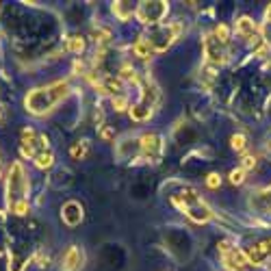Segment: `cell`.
I'll return each instance as SVG.
<instances>
[{"instance_id":"9c48e42d","label":"cell","mask_w":271,"mask_h":271,"mask_svg":"<svg viewBox=\"0 0 271 271\" xmlns=\"http://www.w3.org/2000/svg\"><path fill=\"white\" fill-rule=\"evenodd\" d=\"M219 254H221V262H224L226 269H230V271H245V267L250 265L243 250H236L230 241L219 243Z\"/></svg>"},{"instance_id":"9a60e30c","label":"cell","mask_w":271,"mask_h":271,"mask_svg":"<svg viewBox=\"0 0 271 271\" xmlns=\"http://www.w3.org/2000/svg\"><path fill=\"white\" fill-rule=\"evenodd\" d=\"M250 204H252L254 210L262 213V215H271V187L262 189V191H258V193H254V198H252Z\"/></svg>"},{"instance_id":"cb8c5ba5","label":"cell","mask_w":271,"mask_h":271,"mask_svg":"<svg viewBox=\"0 0 271 271\" xmlns=\"http://www.w3.org/2000/svg\"><path fill=\"white\" fill-rule=\"evenodd\" d=\"M243 180H245V169H234V171H230V183L232 185H243Z\"/></svg>"},{"instance_id":"6da1fadb","label":"cell","mask_w":271,"mask_h":271,"mask_svg":"<svg viewBox=\"0 0 271 271\" xmlns=\"http://www.w3.org/2000/svg\"><path fill=\"white\" fill-rule=\"evenodd\" d=\"M28 176L24 169L22 161H13L9 171H7V208L13 215L24 217L31 213V204H28Z\"/></svg>"},{"instance_id":"7c38bea8","label":"cell","mask_w":271,"mask_h":271,"mask_svg":"<svg viewBox=\"0 0 271 271\" xmlns=\"http://www.w3.org/2000/svg\"><path fill=\"white\" fill-rule=\"evenodd\" d=\"M234 33H236V35H239L241 39H248V42H252L254 46H256L258 42H262V37L258 35V26L252 22V18H248V15H243V18L236 20Z\"/></svg>"},{"instance_id":"d4e9b609","label":"cell","mask_w":271,"mask_h":271,"mask_svg":"<svg viewBox=\"0 0 271 271\" xmlns=\"http://www.w3.org/2000/svg\"><path fill=\"white\" fill-rule=\"evenodd\" d=\"M113 106H115V111H126V106H128L126 96H113Z\"/></svg>"},{"instance_id":"8fae6325","label":"cell","mask_w":271,"mask_h":271,"mask_svg":"<svg viewBox=\"0 0 271 271\" xmlns=\"http://www.w3.org/2000/svg\"><path fill=\"white\" fill-rule=\"evenodd\" d=\"M243 254H245V258H248L250 265L260 267L267 258H271V239H262V241L252 243L250 248L243 250Z\"/></svg>"},{"instance_id":"52a82bcc","label":"cell","mask_w":271,"mask_h":271,"mask_svg":"<svg viewBox=\"0 0 271 271\" xmlns=\"http://www.w3.org/2000/svg\"><path fill=\"white\" fill-rule=\"evenodd\" d=\"M137 143V159L145 163H157L163 154V139L157 133H143L135 139Z\"/></svg>"},{"instance_id":"603a6c76","label":"cell","mask_w":271,"mask_h":271,"mask_svg":"<svg viewBox=\"0 0 271 271\" xmlns=\"http://www.w3.org/2000/svg\"><path fill=\"white\" fill-rule=\"evenodd\" d=\"M68 46H70V50H72V52L80 54V52L85 50V39H83V37H72Z\"/></svg>"},{"instance_id":"484cf974","label":"cell","mask_w":271,"mask_h":271,"mask_svg":"<svg viewBox=\"0 0 271 271\" xmlns=\"http://www.w3.org/2000/svg\"><path fill=\"white\" fill-rule=\"evenodd\" d=\"M252 167H256V157H245L243 163H241V169H252Z\"/></svg>"},{"instance_id":"3957f363","label":"cell","mask_w":271,"mask_h":271,"mask_svg":"<svg viewBox=\"0 0 271 271\" xmlns=\"http://www.w3.org/2000/svg\"><path fill=\"white\" fill-rule=\"evenodd\" d=\"M176 185H178V191H171L169 200L183 215H187L195 224H206V221L215 217L213 210L208 208V204L202 200V195L193 187L183 185V183H176Z\"/></svg>"},{"instance_id":"2e32d148","label":"cell","mask_w":271,"mask_h":271,"mask_svg":"<svg viewBox=\"0 0 271 271\" xmlns=\"http://www.w3.org/2000/svg\"><path fill=\"white\" fill-rule=\"evenodd\" d=\"M111 9H113V13L117 15V18H119L122 22H126V20L130 18V15L135 13V7L130 5V3H113Z\"/></svg>"},{"instance_id":"f1b7e54d","label":"cell","mask_w":271,"mask_h":271,"mask_svg":"<svg viewBox=\"0 0 271 271\" xmlns=\"http://www.w3.org/2000/svg\"><path fill=\"white\" fill-rule=\"evenodd\" d=\"M262 150H265V154L271 159V130L267 133V137H265V143H262Z\"/></svg>"},{"instance_id":"ac0fdd59","label":"cell","mask_w":271,"mask_h":271,"mask_svg":"<svg viewBox=\"0 0 271 271\" xmlns=\"http://www.w3.org/2000/svg\"><path fill=\"white\" fill-rule=\"evenodd\" d=\"M87 150H89V143H87V141H76V143L70 147V154H72V159L80 161V159H85Z\"/></svg>"},{"instance_id":"5b68a950","label":"cell","mask_w":271,"mask_h":271,"mask_svg":"<svg viewBox=\"0 0 271 271\" xmlns=\"http://www.w3.org/2000/svg\"><path fill=\"white\" fill-rule=\"evenodd\" d=\"M159 100V89L154 87L150 80H145L141 85V94H139V100L130 106V117L135 122H145L152 115V109L157 106Z\"/></svg>"},{"instance_id":"ba28073f","label":"cell","mask_w":271,"mask_h":271,"mask_svg":"<svg viewBox=\"0 0 271 271\" xmlns=\"http://www.w3.org/2000/svg\"><path fill=\"white\" fill-rule=\"evenodd\" d=\"M167 11H169L167 3L154 0V3H139V7L135 9V15L141 24H154V26H159L161 20L167 15Z\"/></svg>"},{"instance_id":"44dd1931","label":"cell","mask_w":271,"mask_h":271,"mask_svg":"<svg viewBox=\"0 0 271 271\" xmlns=\"http://www.w3.org/2000/svg\"><path fill=\"white\" fill-rule=\"evenodd\" d=\"M230 143H232V147L236 152H245V147H248V139H245L243 135H232V137H230Z\"/></svg>"},{"instance_id":"5bb4252c","label":"cell","mask_w":271,"mask_h":271,"mask_svg":"<svg viewBox=\"0 0 271 271\" xmlns=\"http://www.w3.org/2000/svg\"><path fill=\"white\" fill-rule=\"evenodd\" d=\"M61 217L70 228H76L80 221H83V206H80L78 202H74V200L65 202L63 208H61Z\"/></svg>"},{"instance_id":"83f0119b","label":"cell","mask_w":271,"mask_h":271,"mask_svg":"<svg viewBox=\"0 0 271 271\" xmlns=\"http://www.w3.org/2000/svg\"><path fill=\"white\" fill-rule=\"evenodd\" d=\"M100 137L104 139V141H111V139L115 137V133H113L109 126H102V128H100Z\"/></svg>"},{"instance_id":"f546056e","label":"cell","mask_w":271,"mask_h":271,"mask_svg":"<svg viewBox=\"0 0 271 271\" xmlns=\"http://www.w3.org/2000/svg\"><path fill=\"white\" fill-rule=\"evenodd\" d=\"M0 174H3V163H0Z\"/></svg>"},{"instance_id":"7402d4cb","label":"cell","mask_w":271,"mask_h":271,"mask_svg":"<svg viewBox=\"0 0 271 271\" xmlns=\"http://www.w3.org/2000/svg\"><path fill=\"white\" fill-rule=\"evenodd\" d=\"M7 241H9V234H7V230H5V215H3V210H0V254L5 252Z\"/></svg>"},{"instance_id":"277c9868","label":"cell","mask_w":271,"mask_h":271,"mask_svg":"<svg viewBox=\"0 0 271 271\" xmlns=\"http://www.w3.org/2000/svg\"><path fill=\"white\" fill-rule=\"evenodd\" d=\"M22 157L31 159L39 169H50L54 165V154L48 143V137L37 133L35 128H24L22 130V143H20Z\"/></svg>"},{"instance_id":"4fadbf2b","label":"cell","mask_w":271,"mask_h":271,"mask_svg":"<svg viewBox=\"0 0 271 271\" xmlns=\"http://www.w3.org/2000/svg\"><path fill=\"white\" fill-rule=\"evenodd\" d=\"M83 260H85L83 250H80L78 245H70L61 256V271H78L83 267Z\"/></svg>"},{"instance_id":"7a4b0ae2","label":"cell","mask_w":271,"mask_h":271,"mask_svg":"<svg viewBox=\"0 0 271 271\" xmlns=\"http://www.w3.org/2000/svg\"><path fill=\"white\" fill-rule=\"evenodd\" d=\"M68 96H70V83L68 80H56V83L28 92L26 98H24V106L33 115H46L52 109H56Z\"/></svg>"},{"instance_id":"d6986e66","label":"cell","mask_w":271,"mask_h":271,"mask_svg":"<svg viewBox=\"0 0 271 271\" xmlns=\"http://www.w3.org/2000/svg\"><path fill=\"white\" fill-rule=\"evenodd\" d=\"M262 39L271 46V5L267 7L265 11V26H262Z\"/></svg>"},{"instance_id":"8992f818","label":"cell","mask_w":271,"mask_h":271,"mask_svg":"<svg viewBox=\"0 0 271 271\" xmlns=\"http://www.w3.org/2000/svg\"><path fill=\"white\" fill-rule=\"evenodd\" d=\"M180 31H183V26H180L178 22L159 24V26H154V28L150 31V35H147V44H150L152 52H163V50H167V48L178 39Z\"/></svg>"},{"instance_id":"30bf717a","label":"cell","mask_w":271,"mask_h":271,"mask_svg":"<svg viewBox=\"0 0 271 271\" xmlns=\"http://www.w3.org/2000/svg\"><path fill=\"white\" fill-rule=\"evenodd\" d=\"M202 48H204V56L210 65H224L228 61V50H226V44H221L215 35H206L202 42Z\"/></svg>"},{"instance_id":"4316f807","label":"cell","mask_w":271,"mask_h":271,"mask_svg":"<svg viewBox=\"0 0 271 271\" xmlns=\"http://www.w3.org/2000/svg\"><path fill=\"white\" fill-rule=\"evenodd\" d=\"M206 185H208L210 189H217V187L221 185V178H219L217 174H208V178H206Z\"/></svg>"},{"instance_id":"ffe728a7","label":"cell","mask_w":271,"mask_h":271,"mask_svg":"<svg viewBox=\"0 0 271 271\" xmlns=\"http://www.w3.org/2000/svg\"><path fill=\"white\" fill-rule=\"evenodd\" d=\"M221 44H226L228 46V42H230V31H228V26L226 24H219V26H215V33H213Z\"/></svg>"},{"instance_id":"e0dca14e","label":"cell","mask_w":271,"mask_h":271,"mask_svg":"<svg viewBox=\"0 0 271 271\" xmlns=\"http://www.w3.org/2000/svg\"><path fill=\"white\" fill-rule=\"evenodd\" d=\"M133 50H135V54L139 56V59H150V54H152V48H150V44H147L145 37L137 39L135 46H133Z\"/></svg>"}]
</instances>
